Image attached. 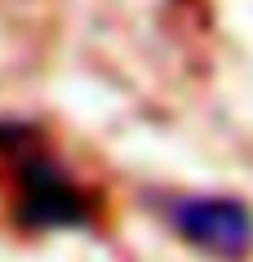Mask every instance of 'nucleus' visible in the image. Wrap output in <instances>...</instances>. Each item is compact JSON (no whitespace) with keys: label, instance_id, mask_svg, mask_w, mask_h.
Here are the masks:
<instances>
[{"label":"nucleus","instance_id":"f257e3e1","mask_svg":"<svg viewBox=\"0 0 253 262\" xmlns=\"http://www.w3.org/2000/svg\"><path fill=\"white\" fill-rule=\"evenodd\" d=\"M160 213L178 240H187L191 249L209 253V258L236 262L253 249V209L236 195L182 191V195H169Z\"/></svg>","mask_w":253,"mask_h":262},{"label":"nucleus","instance_id":"f03ea898","mask_svg":"<svg viewBox=\"0 0 253 262\" xmlns=\"http://www.w3.org/2000/svg\"><path fill=\"white\" fill-rule=\"evenodd\" d=\"M18 218L49 231V227H80L89 218L80 187L49 160H27L22 165V182H18Z\"/></svg>","mask_w":253,"mask_h":262}]
</instances>
